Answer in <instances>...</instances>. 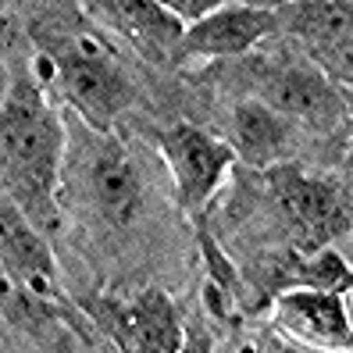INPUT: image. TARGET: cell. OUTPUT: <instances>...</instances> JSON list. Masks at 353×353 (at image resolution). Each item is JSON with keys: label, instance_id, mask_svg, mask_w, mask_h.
I'll use <instances>...</instances> for the list:
<instances>
[{"label": "cell", "instance_id": "13", "mask_svg": "<svg viewBox=\"0 0 353 353\" xmlns=\"http://www.w3.org/2000/svg\"><path fill=\"white\" fill-rule=\"evenodd\" d=\"M279 282L282 285L328 289V293H346V289L353 285V272L332 246H321V250H314V254H293L289 257Z\"/></svg>", "mask_w": 353, "mask_h": 353}, {"label": "cell", "instance_id": "4", "mask_svg": "<svg viewBox=\"0 0 353 353\" xmlns=\"http://www.w3.org/2000/svg\"><path fill=\"white\" fill-rule=\"evenodd\" d=\"M157 150L175 182V200L185 214H200L236 161L232 143L203 132L190 121L157 129Z\"/></svg>", "mask_w": 353, "mask_h": 353}, {"label": "cell", "instance_id": "11", "mask_svg": "<svg viewBox=\"0 0 353 353\" xmlns=\"http://www.w3.org/2000/svg\"><path fill=\"white\" fill-rule=\"evenodd\" d=\"M232 150L250 168H272L279 161H289L296 147V121L285 118L268 100L250 97L232 108Z\"/></svg>", "mask_w": 353, "mask_h": 353}, {"label": "cell", "instance_id": "8", "mask_svg": "<svg viewBox=\"0 0 353 353\" xmlns=\"http://www.w3.org/2000/svg\"><path fill=\"white\" fill-rule=\"evenodd\" d=\"M272 29H279V11L232 0V4L203 14L200 22L185 26L179 57H243Z\"/></svg>", "mask_w": 353, "mask_h": 353}, {"label": "cell", "instance_id": "1", "mask_svg": "<svg viewBox=\"0 0 353 353\" xmlns=\"http://www.w3.org/2000/svg\"><path fill=\"white\" fill-rule=\"evenodd\" d=\"M65 161V125L32 79H8L0 114V168L11 196L36 225H54Z\"/></svg>", "mask_w": 353, "mask_h": 353}, {"label": "cell", "instance_id": "12", "mask_svg": "<svg viewBox=\"0 0 353 353\" xmlns=\"http://www.w3.org/2000/svg\"><path fill=\"white\" fill-rule=\"evenodd\" d=\"M103 18L150 57H179L185 22L161 0H100Z\"/></svg>", "mask_w": 353, "mask_h": 353}, {"label": "cell", "instance_id": "10", "mask_svg": "<svg viewBox=\"0 0 353 353\" xmlns=\"http://www.w3.org/2000/svg\"><path fill=\"white\" fill-rule=\"evenodd\" d=\"M0 257H4V275L14 289H26L32 296H47L54 289L50 246L39 225L11 196L0 203Z\"/></svg>", "mask_w": 353, "mask_h": 353}, {"label": "cell", "instance_id": "5", "mask_svg": "<svg viewBox=\"0 0 353 353\" xmlns=\"http://www.w3.org/2000/svg\"><path fill=\"white\" fill-rule=\"evenodd\" d=\"M90 318L114 339L118 350H147L175 353L185 346V332L179 325V310L164 289H143L129 303L100 296L90 303Z\"/></svg>", "mask_w": 353, "mask_h": 353}, {"label": "cell", "instance_id": "7", "mask_svg": "<svg viewBox=\"0 0 353 353\" xmlns=\"http://www.w3.org/2000/svg\"><path fill=\"white\" fill-rule=\"evenodd\" d=\"M86 196L111 228H129L143 211V175L121 143L103 132L100 147L86 154Z\"/></svg>", "mask_w": 353, "mask_h": 353}, {"label": "cell", "instance_id": "9", "mask_svg": "<svg viewBox=\"0 0 353 353\" xmlns=\"http://www.w3.org/2000/svg\"><path fill=\"white\" fill-rule=\"evenodd\" d=\"M275 318L293 339H303L307 346H325V350H350L353 346V325L346 314L343 293L328 289H285L275 300Z\"/></svg>", "mask_w": 353, "mask_h": 353}, {"label": "cell", "instance_id": "17", "mask_svg": "<svg viewBox=\"0 0 353 353\" xmlns=\"http://www.w3.org/2000/svg\"><path fill=\"white\" fill-rule=\"evenodd\" d=\"M343 300H346V314H350V325H353V285L343 293Z\"/></svg>", "mask_w": 353, "mask_h": 353}, {"label": "cell", "instance_id": "2", "mask_svg": "<svg viewBox=\"0 0 353 353\" xmlns=\"http://www.w3.org/2000/svg\"><path fill=\"white\" fill-rule=\"evenodd\" d=\"M39 68L50 75L75 114L93 132H114L118 114L132 103L136 90L118 57L97 36L79 29H50L39 36Z\"/></svg>", "mask_w": 353, "mask_h": 353}, {"label": "cell", "instance_id": "18", "mask_svg": "<svg viewBox=\"0 0 353 353\" xmlns=\"http://www.w3.org/2000/svg\"><path fill=\"white\" fill-rule=\"evenodd\" d=\"M346 111H350V118H353V86H350V93H346Z\"/></svg>", "mask_w": 353, "mask_h": 353}, {"label": "cell", "instance_id": "15", "mask_svg": "<svg viewBox=\"0 0 353 353\" xmlns=\"http://www.w3.org/2000/svg\"><path fill=\"white\" fill-rule=\"evenodd\" d=\"M161 4L168 8L172 14H179L185 26H193V22H200L203 14H211V11H218L225 4H232V0H161Z\"/></svg>", "mask_w": 353, "mask_h": 353}, {"label": "cell", "instance_id": "3", "mask_svg": "<svg viewBox=\"0 0 353 353\" xmlns=\"http://www.w3.org/2000/svg\"><path fill=\"white\" fill-rule=\"evenodd\" d=\"M264 179L279 211L293 228L300 254H314L350 232V200L336 179L307 175V168L293 161H279L264 168Z\"/></svg>", "mask_w": 353, "mask_h": 353}, {"label": "cell", "instance_id": "16", "mask_svg": "<svg viewBox=\"0 0 353 353\" xmlns=\"http://www.w3.org/2000/svg\"><path fill=\"white\" fill-rule=\"evenodd\" d=\"M243 4H250V8H268V11H282L289 4H300V0H243Z\"/></svg>", "mask_w": 353, "mask_h": 353}, {"label": "cell", "instance_id": "14", "mask_svg": "<svg viewBox=\"0 0 353 353\" xmlns=\"http://www.w3.org/2000/svg\"><path fill=\"white\" fill-rule=\"evenodd\" d=\"M200 254H203V268H207V285H203V303L214 318L232 321L236 318V303H239V272L232 268L221 254V246L200 232Z\"/></svg>", "mask_w": 353, "mask_h": 353}, {"label": "cell", "instance_id": "6", "mask_svg": "<svg viewBox=\"0 0 353 353\" xmlns=\"http://www.w3.org/2000/svg\"><path fill=\"white\" fill-rule=\"evenodd\" d=\"M261 100L279 108L285 118L296 125L314 129V132H336L343 125L346 111V93L339 82L318 65H279L268 68L261 82Z\"/></svg>", "mask_w": 353, "mask_h": 353}]
</instances>
